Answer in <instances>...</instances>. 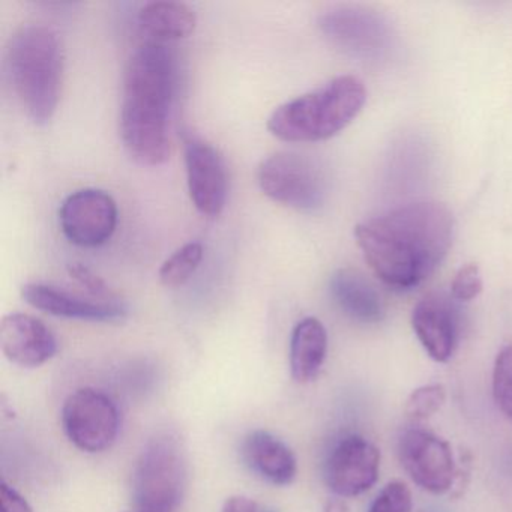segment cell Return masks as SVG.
Returning <instances> with one entry per match:
<instances>
[{"instance_id":"27","label":"cell","mask_w":512,"mask_h":512,"mask_svg":"<svg viewBox=\"0 0 512 512\" xmlns=\"http://www.w3.org/2000/svg\"><path fill=\"white\" fill-rule=\"evenodd\" d=\"M221 512H257V505L248 497L233 496L224 502Z\"/></svg>"},{"instance_id":"24","label":"cell","mask_w":512,"mask_h":512,"mask_svg":"<svg viewBox=\"0 0 512 512\" xmlns=\"http://www.w3.org/2000/svg\"><path fill=\"white\" fill-rule=\"evenodd\" d=\"M482 287H484V283H482V275L478 266H463V268L458 269L454 280H452V298L460 302L473 301L481 295Z\"/></svg>"},{"instance_id":"9","label":"cell","mask_w":512,"mask_h":512,"mask_svg":"<svg viewBox=\"0 0 512 512\" xmlns=\"http://www.w3.org/2000/svg\"><path fill=\"white\" fill-rule=\"evenodd\" d=\"M401 466L422 490L448 493L457 479L458 464L448 442L422 428H410L398 440Z\"/></svg>"},{"instance_id":"14","label":"cell","mask_w":512,"mask_h":512,"mask_svg":"<svg viewBox=\"0 0 512 512\" xmlns=\"http://www.w3.org/2000/svg\"><path fill=\"white\" fill-rule=\"evenodd\" d=\"M0 347L13 364L37 368L56 355L58 341L43 320L31 314L11 313L0 322Z\"/></svg>"},{"instance_id":"12","label":"cell","mask_w":512,"mask_h":512,"mask_svg":"<svg viewBox=\"0 0 512 512\" xmlns=\"http://www.w3.org/2000/svg\"><path fill=\"white\" fill-rule=\"evenodd\" d=\"M379 469V449L364 437L347 436L335 445L326 460V485L337 496H359L376 484Z\"/></svg>"},{"instance_id":"7","label":"cell","mask_w":512,"mask_h":512,"mask_svg":"<svg viewBox=\"0 0 512 512\" xmlns=\"http://www.w3.org/2000/svg\"><path fill=\"white\" fill-rule=\"evenodd\" d=\"M319 28L337 49L361 61H385L394 50L395 35L388 20L358 5L328 8L320 14Z\"/></svg>"},{"instance_id":"26","label":"cell","mask_w":512,"mask_h":512,"mask_svg":"<svg viewBox=\"0 0 512 512\" xmlns=\"http://www.w3.org/2000/svg\"><path fill=\"white\" fill-rule=\"evenodd\" d=\"M0 509V512H34L28 500L7 482L0 484Z\"/></svg>"},{"instance_id":"15","label":"cell","mask_w":512,"mask_h":512,"mask_svg":"<svg viewBox=\"0 0 512 512\" xmlns=\"http://www.w3.org/2000/svg\"><path fill=\"white\" fill-rule=\"evenodd\" d=\"M412 326L419 343L431 359L446 362L457 346V314L442 295L425 296L412 311Z\"/></svg>"},{"instance_id":"2","label":"cell","mask_w":512,"mask_h":512,"mask_svg":"<svg viewBox=\"0 0 512 512\" xmlns=\"http://www.w3.org/2000/svg\"><path fill=\"white\" fill-rule=\"evenodd\" d=\"M176 91V62L160 43H146L130 56L124 74L121 137L128 155L143 166L170 158L169 116Z\"/></svg>"},{"instance_id":"8","label":"cell","mask_w":512,"mask_h":512,"mask_svg":"<svg viewBox=\"0 0 512 512\" xmlns=\"http://www.w3.org/2000/svg\"><path fill=\"white\" fill-rule=\"evenodd\" d=\"M119 424L115 401L98 389H77L62 409L65 434L76 448L89 454L109 449L118 437Z\"/></svg>"},{"instance_id":"17","label":"cell","mask_w":512,"mask_h":512,"mask_svg":"<svg viewBox=\"0 0 512 512\" xmlns=\"http://www.w3.org/2000/svg\"><path fill=\"white\" fill-rule=\"evenodd\" d=\"M329 292L341 311L359 323H377L385 316L382 296L356 269H338L329 278Z\"/></svg>"},{"instance_id":"29","label":"cell","mask_w":512,"mask_h":512,"mask_svg":"<svg viewBox=\"0 0 512 512\" xmlns=\"http://www.w3.org/2000/svg\"><path fill=\"white\" fill-rule=\"evenodd\" d=\"M130 512H149V511H143V509H140V511H130Z\"/></svg>"},{"instance_id":"16","label":"cell","mask_w":512,"mask_h":512,"mask_svg":"<svg viewBox=\"0 0 512 512\" xmlns=\"http://www.w3.org/2000/svg\"><path fill=\"white\" fill-rule=\"evenodd\" d=\"M242 455L251 472L274 485H289L298 473L292 449L265 430H256L245 437Z\"/></svg>"},{"instance_id":"19","label":"cell","mask_w":512,"mask_h":512,"mask_svg":"<svg viewBox=\"0 0 512 512\" xmlns=\"http://www.w3.org/2000/svg\"><path fill=\"white\" fill-rule=\"evenodd\" d=\"M137 20L142 31L157 41L184 40L193 34L197 26V16L193 8L172 0L143 5Z\"/></svg>"},{"instance_id":"28","label":"cell","mask_w":512,"mask_h":512,"mask_svg":"<svg viewBox=\"0 0 512 512\" xmlns=\"http://www.w3.org/2000/svg\"><path fill=\"white\" fill-rule=\"evenodd\" d=\"M323 512H349V509H347L346 503L343 500L332 499L326 503Z\"/></svg>"},{"instance_id":"23","label":"cell","mask_w":512,"mask_h":512,"mask_svg":"<svg viewBox=\"0 0 512 512\" xmlns=\"http://www.w3.org/2000/svg\"><path fill=\"white\" fill-rule=\"evenodd\" d=\"M412 493L403 482H391L386 485L371 503L368 512H410Z\"/></svg>"},{"instance_id":"4","label":"cell","mask_w":512,"mask_h":512,"mask_svg":"<svg viewBox=\"0 0 512 512\" xmlns=\"http://www.w3.org/2000/svg\"><path fill=\"white\" fill-rule=\"evenodd\" d=\"M367 89L355 76H340L316 91L281 104L268 119V130L283 142L311 143L331 139L364 109Z\"/></svg>"},{"instance_id":"5","label":"cell","mask_w":512,"mask_h":512,"mask_svg":"<svg viewBox=\"0 0 512 512\" xmlns=\"http://www.w3.org/2000/svg\"><path fill=\"white\" fill-rule=\"evenodd\" d=\"M188 484L187 458L170 434L146 445L133 476V496L143 511L172 512L181 505Z\"/></svg>"},{"instance_id":"1","label":"cell","mask_w":512,"mask_h":512,"mask_svg":"<svg viewBox=\"0 0 512 512\" xmlns=\"http://www.w3.org/2000/svg\"><path fill=\"white\" fill-rule=\"evenodd\" d=\"M355 236L383 284L410 290L445 260L454 236V218L442 203H410L358 224Z\"/></svg>"},{"instance_id":"20","label":"cell","mask_w":512,"mask_h":512,"mask_svg":"<svg viewBox=\"0 0 512 512\" xmlns=\"http://www.w3.org/2000/svg\"><path fill=\"white\" fill-rule=\"evenodd\" d=\"M203 260V247L200 242H188L176 250L158 272L161 284L166 287H179L187 283Z\"/></svg>"},{"instance_id":"21","label":"cell","mask_w":512,"mask_h":512,"mask_svg":"<svg viewBox=\"0 0 512 512\" xmlns=\"http://www.w3.org/2000/svg\"><path fill=\"white\" fill-rule=\"evenodd\" d=\"M493 397L500 412L512 421V346L503 347L494 362Z\"/></svg>"},{"instance_id":"13","label":"cell","mask_w":512,"mask_h":512,"mask_svg":"<svg viewBox=\"0 0 512 512\" xmlns=\"http://www.w3.org/2000/svg\"><path fill=\"white\" fill-rule=\"evenodd\" d=\"M22 298L37 310L65 319L88 322H118L127 316V308L116 301L85 298L79 293L47 283H28L22 287Z\"/></svg>"},{"instance_id":"25","label":"cell","mask_w":512,"mask_h":512,"mask_svg":"<svg viewBox=\"0 0 512 512\" xmlns=\"http://www.w3.org/2000/svg\"><path fill=\"white\" fill-rule=\"evenodd\" d=\"M68 274L91 298L100 299V301H115V295L107 286L106 281L98 277L88 266L82 265V263H71L68 265Z\"/></svg>"},{"instance_id":"6","label":"cell","mask_w":512,"mask_h":512,"mask_svg":"<svg viewBox=\"0 0 512 512\" xmlns=\"http://www.w3.org/2000/svg\"><path fill=\"white\" fill-rule=\"evenodd\" d=\"M260 190L272 202L301 212H316L328 197V178L314 158L299 152L269 155L257 169Z\"/></svg>"},{"instance_id":"18","label":"cell","mask_w":512,"mask_h":512,"mask_svg":"<svg viewBox=\"0 0 512 512\" xmlns=\"http://www.w3.org/2000/svg\"><path fill=\"white\" fill-rule=\"evenodd\" d=\"M328 353V332L316 317H305L290 340V373L298 383L316 379Z\"/></svg>"},{"instance_id":"3","label":"cell","mask_w":512,"mask_h":512,"mask_svg":"<svg viewBox=\"0 0 512 512\" xmlns=\"http://www.w3.org/2000/svg\"><path fill=\"white\" fill-rule=\"evenodd\" d=\"M7 67L14 94L28 118L37 125L49 124L58 110L64 71L56 32L43 25L20 28L8 44Z\"/></svg>"},{"instance_id":"22","label":"cell","mask_w":512,"mask_h":512,"mask_svg":"<svg viewBox=\"0 0 512 512\" xmlns=\"http://www.w3.org/2000/svg\"><path fill=\"white\" fill-rule=\"evenodd\" d=\"M446 401V389L442 385H425L415 389L406 401V415L413 421H424L442 409Z\"/></svg>"},{"instance_id":"11","label":"cell","mask_w":512,"mask_h":512,"mask_svg":"<svg viewBox=\"0 0 512 512\" xmlns=\"http://www.w3.org/2000/svg\"><path fill=\"white\" fill-rule=\"evenodd\" d=\"M188 193L200 214L218 217L226 208L229 175L220 152L205 140H185Z\"/></svg>"},{"instance_id":"10","label":"cell","mask_w":512,"mask_h":512,"mask_svg":"<svg viewBox=\"0 0 512 512\" xmlns=\"http://www.w3.org/2000/svg\"><path fill=\"white\" fill-rule=\"evenodd\" d=\"M118 205L109 193L85 188L70 194L59 209L65 238L83 248L106 244L118 227Z\"/></svg>"}]
</instances>
